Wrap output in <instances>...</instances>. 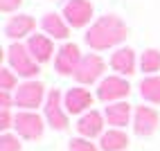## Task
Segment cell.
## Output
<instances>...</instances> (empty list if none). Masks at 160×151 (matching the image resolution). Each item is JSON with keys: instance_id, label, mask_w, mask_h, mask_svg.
<instances>
[{"instance_id": "2e32d148", "label": "cell", "mask_w": 160, "mask_h": 151, "mask_svg": "<svg viewBox=\"0 0 160 151\" xmlns=\"http://www.w3.org/2000/svg\"><path fill=\"white\" fill-rule=\"evenodd\" d=\"M133 106L129 102H115L108 104L104 108V117H106V124H111V128H124L129 122H133Z\"/></svg>"}, {"instance_id": "3957f363", "label": "cell", "mask_w": 160, "mask_h": 151, "mask_svg": "<svg viewBox=\"0 0 160 151\" xmlns=\"http://www.w3.org/2000/svg\"><path fill=\"white\" fill-rule=\"evenodd\" d=\"M48 95H45V86L36 81V79H27L16 88L14 93V102L20 111H36L41 104H45Z\"/></svg>"}, {"instance_id": "30bf717a", "label": "cell", "mask_w": 160, "mask_h": 151, "mask_svg": "<svg viewBox=\"0 0 160 151\" xmlns=\"http://www.w3.org/2000/svg\"><path fill=\"white\" fill-rule=\"evenodd\" d=\"M92 102H95V97L83 86H74V88H68L63 93V106H66L68 115H79L81 117L83 113L90 111Z\"/></svg>"}, {"instance_id": "9a60e30c", "label": "cell", "mask_w": 160, "mask_h": 151, "mask_svg": "<svg viewBox=\"0 0 160 151\" xmlns=\"http://www.w3.org/2000/svg\"><path fill=\"white\" fill-rule=\"evenodd\" d=\"M25 45L29 50V54L36 59L38 66L52 61V57H54V41H52L48 34H32Z\"/></svg>"}, {"instance_id": "ffe728a7", "label": "cell", "mask_w": 160, "mask_h": 151, "mask_svg": "<svg viewBox=\"0 0 160 151\" xmlns=\"http://www.w3.org/2000/svg\"><path fill=\"white\" fill-rule=\"evenodd\" d=\"M140 70L147 74V77L160 72V50L149 48V50L142 52V54H140Z\"/></svg>"}, {"instance_id": "ba28073f", "label": "cell", "mask_w": 160, "mask_h": 151, "mask_svg": "<svg viewBox=\"0 0 160 151\" xmlns=\"http://www.w3.org/2000/svg\"><path fill=\"white\" fill-rule=\"evenodd\" d=\"M104 70H106V63L104 59L97 54V52H90L81 59L77 72H74V79H77L79 86H92L104 79Z\"/></svg>"}, {"instance_id": "8992f818", "label": "cell", "mask_w": 160, "mask_h": 151, "mask_svg": "<svg viewBox=\"0 0 160 151\" xmlns=\"http://www.w3.org/2000/svg\"><path fill=\"white\" fill-rule=\"evenodd\" d=\"M129 93H131V83L126 81V77H120V74H108L97 83V99L104 104L124 102Z\"/></svg>"}, {"instance_id": "44dd1931", "label": "cell", "mask_w": 160, "mask_h": 151, "mask_svg": "<svg viewBox=\"0 0 160 151\" xmlns=\"http://www.w3.org/2000/svg\"><path fill=\"white\" fill-rule=\"evenodd\" d=\"M18 74L12 70V68H0V90H5V93H16L18 88Z\"/></svg>"}, {"instance_id": "d6986e66", "label": "cell", "mask_w": 160, "mask_h": 151, "mask_svg": "<svg viewBox=\"0 0 160 151\" xmlns=\"http://www.w3.org/2000/svg\"><path fill=\"white\" fill-rule=\"evenodd\" d=\"M140 97L149 104H160V77L151 74V77H144L140 81Z\"/></svg>"}, {"instance_id": "52a82bcc", "label": "cell", "mask_w": 160, "mask_h": 151, "mask_svg": "<svg viewBox=\"0 0 160 151\" xmlns=\"http://www.w3.org/2000/svg\"><path fill=\"white\" fill-rule=\"evenodd\" d=\"M61 16L72 29H81L86 25H92L90 20L95 16V5L90 0H66L61 9Z\"/></svg>"}, {"instance_id": "7402d4cb", "label": "cell", "mask_w": 160, "mask_h": 151, "mask_svg": "<svg viewBox=\"0 0 160 151\" xmlns=\"http://www.w3.org/2000/svg\"><path fill=\"white\" fill-rule=\"evenodd\" d=\"M0 151H23V142L14 133H2L0 135Z\"/></svg>"}, {"instance_id": "cb8c5ba5", "label": "cell", "mask_w": 160, "mask_h": 151, "mask_svg": "<svg viewBox=\"0 0 160 151\" xmlns=\"http://www.w3.org/2000/svg\"><path fill=\"white\" fill-rule=\"evenodd\" d=\"M14 126V117L9 111L0 108V128H2V133H9V128Z\"/></svg>"}, {"instance_id": "8fae6325", "label": "cell", "mask_w": 160, "mask_h": 151, "mask_svg": "<svg viewBox=\"0 0 160 151\" xmlns=\"http://www.w3.org/2000/svg\"><path fill=\"white\" fill-rule=\"evenodd\" d=\"M133 131L135 135H140V138H149V135H153L158 131V126H160V115L156 108H151V106H135V111H133Z\"/></svg>"}, {"instance_id": "4fadbf2b", "label": "cell", "mask_w": 160, "mask_h": 151, "mask_svg": "<svg viewBox=\"0 0 160 151\" xmlns=\"http://www.w3.org/2000/svg\"><path fill=\"white\" fill-rule=\"evenodd\" d=\"M138 63H140V59L135 57L133 48H117L111 54V68L120 77H131L138 68Z\"/></svg>"}, {"instance_id": "603a6c76", "label": "cell", "mask_w": 160, "mask_h": 151, "mask_svg": "<svg viewBox=\"0 0 160 151\" xmlns=\"http://www.w3.org/2000/svg\"><path fill=\"white\" fill-rule=\"evenodd\" d=\"M68 151H102V149H99V144L90 142L88 138H72L68 144Z\"/></svg>"}, {"instance_id": "5bb4252c", "label": "cell", "mask_w": 160, "mask_h": 151, "mask_svg": "<svg viewBox=\"0 0 160 151\" xmlns=\"http://www.w3.org/2000/svg\"><path fill=\"white\" fill-rule=\"evenodd\" d=\"M104 124H106V117L99 113V111H88V113H83L79 120H77V133L79 138H102L104 133Z\"/></svg>"}, {"instance_id": "e0dca14e", "label": "cell", "mask_w": 160, "mask_h": 151, "mask_svg": "<svg viewBox=\"0 0 160 151\" xmlns=\"http://www.w3.org/2000/svg\"><path fill=\"white\" fill-rule=\"evenodd\" d=\"M41 29L45 32V34L52 38V41H66L68 36H70V25L66 23V18H63L61 14H57V12H48L43 18H41Z\"/></svg>"}, {"instance_id": "484cf974", "label": "cell", "mask_w": 160, "mask_h": 151, "mask_svg": "<svg viewBox=\"0 0 160 151\" xmlns=\"http://www.w3.org/2000/svg\"><path fill=\"white\" fill-rule=\"evenodd\" d=\"M12 106H16V102H14V97L9 95V93H5V90H0V108H5V111H9Z\"/></svg>"}, {"instance_id": "d4e9b609", "label": "cell", "mask_w": 160, "mask_h": 151, "mask_svg": "<svg viewBox=\"0 0 160 151\" xmlns=\"http://www.w3.org/2000/svg\"><path fill=\"white\" fill-rule=\"evenodd\" d=\"M20 5H23V0H0V12L12 14V12H16Z\"/></svg>"}, {"instance_id": "ac0fdd59", "label": "cell", "mask_w": 160, "mask_h": 151, "mask_svg": "<svg viewBox=\"0 0 160 151\" xmlns=\"http://www.w3.org/2000/svg\"><path fill=\"white\" fill-rule=\"evenodd\" d=\"M126 147H129V135L122 128H108L99 138L102 151H126Z\"/></svg>"}, {"instance_id": "9c48e42d", "label": "cell", "mask_w": 160, "mask_h": 151, "mask_svg": "<svg viewBox=\"0 0 160 151\" xmlns=\"http://www.w3.org/2000/svg\"><path fill=\"white\" fill-rule=\"evenodd\" d=\"M81 50L77 43H63V45L57 50V57H54V68L61 77H74V72H77L79 63H81Z\"/></svg>"}, {"instance_id": "7a4b0ae2", "label": "cell", "mask_w": 160, "mask_h": 151, "mask_svg": "<svg viewBox=\"0 0 160 151\" xmlns=\"http://www.w3.org/2000/svg\"><path fill=\"white\" fill-rule=\"evenodd\" d=\"M7 63L18 77L27 79H36V74L41 72V66L36 63V59L29 54V50L25 43H12L7 48Z\"/></svg>"}, {"instance_id": "7c38bea8", "label": "cell", "mask_w": 160, "mask_h": 151, "mask_svg": "<svg viewBox=\"0 0 160 151\" xmlns=\"http://www.w3.org/2000/svg\"><path fill=\"white\" fill-rule=\"evenodd\" d=\"M36 29V20L34 16L29 14H16V16H9L7 23H5V36L12 38L14 43H20L23 38H29Z\"/></svg>"}, {"instance_id": "5b68a950", "label": "cell", "mask_w": 160, "mask_h": 151, "mask_svg": "<svg viewBox=\"0 0 160 151\" xmlns=\"http://www.w3.org/2000/svg\"><path fill=\"white\" fill-rule=\"evenodd\" d=\"M43 117L50 128L54 131H66L68 128V111L63 106V93L52 88L48 93V99L43 104Z\"/></svg>"}, {"instance_id": "277c9868", "label": "cell", "mask_w": 160, "mask_h": 151, "mask_svg": "<svg viewBox=\"0 0 160 151\" xmlns=\"http://www.w3.org/2000/svg\"><path fill=\"white\" fill-rule=\"evenodd\" d=\"M14 131L23 140H41L45 133V117L36 111H18L14 115Z\"/></svg>"}, {"instance_id": "6da1fadb", "label": "cell", "mask_w": 160, "mask_h": 151, "mask_svg": "<svg viewBox=\"0 0 160 151\" xmlns=\"http://www.w3.org/2000/svg\"><path fill=\"white\" fill-rule=\"evenodd\" d=\"M129 36V27L126 23L117 16V14H104L99 18L92 20V25L88 27V32L83 34V41L86 45L95 52H102V50H111L122 45Z\"/></svg>"}]
</instances>
